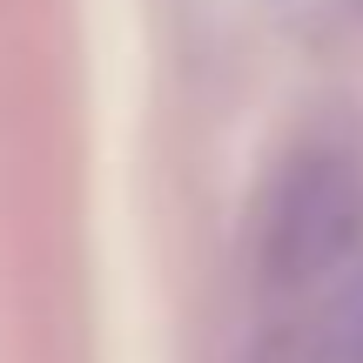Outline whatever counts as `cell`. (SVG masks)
<instances>
[{
    "mask_svg": "<svg viewBox=\"0 0 363 363\" xmlns=\"http://www.w3.org/2000/svg\"><path fill=\"white\" fill-rule=\"evenodd\" d=\"M363 249V175L343 155H303L262 208V276L276 289H323Z\"/></svg>",
    "mask_w": 363,
    "mask_h": 363,
    "instance_id": "cell-1",
    "label": "cell"
},
{
    "mask_svg": "<svg viewBox=\"0 0 363 363\" xmlns=\"http://www.w3.org/2000/svg\"><path fill=\"white\" fill-rule=\"evenodd\" d=\"M256 363H363V262L330 276L323 303L296 330H276Z\"/></svg>",
    "mask_w": 363,
    "mask_h": 363,
    "instance_id": "cell-2",
    "label": "cell"
}]
</instances>
